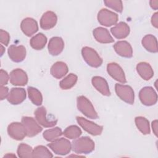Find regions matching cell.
Segmentation results:
<instances>
[{"mask_svg": "<svg viewBox=\"0 0 158 158\" xmlns=\"http://www.w3.org/2000/svg\"><path fill=\"white\" fill-rule=\"evenodd\" d=\"M135 124L138 129L144 135L150 133V127L149 121L144 117H136L135 119Z\"/></svg>", "mask_w": 158, "mask_h": 158, "instance_id": "28", "label": "cell"}, {"mask_svg": "<svg viewBox=\"0 0 158 158\" xmlns=\"http://www.w3.org/2000/svg\"><path fill=\"white\" fill-rule=\"evenodd\" d=\"M93 36L95 40L101 43H110L114 40L110 35L109 31L102 27H98L93 30Z\"/></svg>", "mask_w": 158, "mask_h": 158, "instance_id": "20", "label": "cell"}, {"mask_svg": "<svg viewBox=\"0 0 158 158\" xmlns=\"http://www.w3.org/2000/svg\"><path fill=\"white\" fill-rule=\"evenodd\" d=\"M105 5L118 12H122L123 10V4L121 1L117 0H107L104 1Z\"/></svg>", "mask_w": 158, "mask_h": 158, "instance_id": "34", "label": "cell"}, {"mask_svg": "<svg viewBox=\"0 0 158 158\" xmlns=\"http://www.w3.org/2000/svg\"><path fill=\"white\" fill-rule=\"evenodd\" d=\"M4 51H5V49H4V47H3L2 45H1V56L3 55Z\"/></svg>", "mask_w": 158, "mask_h": 158, "instance_id": "41", "label": "cell"}, {"mask_svg": "<svg viewBox=\"0 0 158 158\" xmlns=\"http://www.w3.org/2000/svg\"><path fill=\"white\" fill-rule=\"evenodd\" d=\"M81 54L85 61L91 67H99L102 63V59L93 48L86 46L83 48Z\"/></svg>", "mask_w": 158, "mask_h": 158, "instance_id": "4", "label": "cell"}, {"mask_svg": "<svg viewBox=\"0 0 158 158\" xmlns=\"http://www.w3.org/2000/svg\"><path fill=\"white\" fill-rule=\"evenodd\" d=\"M68 67L65 63L59 61L56 62L51 68V74L55 78L60 79L68 72Z\"/></svg>", "mask_w": 158, "mask_h": 158, "instance_id": "23", "label": "cell"}, {"mask_svg": "<svg viewBox=\"0 0 158 158\" xmlns=\"http://www.w3.org/2000/svg\"><path fill=\"white\" fill-rule=\"evenodd\" d=\"M143 46L149 52H157V42L156 38L152 35H147L142 39Z\"/></svg>", "mask_w": 158, "mask_h": 158, "instance_id": "25", "label": "cell"}, {"mask_svg": "<svg viewBox=\"0 0 158 158\" xmlns=\"http://www.w3.org/2000/svg\"><path fill=\"white\" fill-rule=\"evenodd\" d=\"M8 92L9 88L7 87L1 86V100H3L7 97Z\"/></svg>", "mask_w": 158, "mask_h": 158, "instance_id": "37", "label": "cell"}, {"mask_svg": "<svg viewBox=\"0 0 158 158\" xmlns=\"http://www.w3.org/2000/svg\"><path fill=\"white\" fill-rule=\"evenodd\" d=\"M5 156H14V157H15V155H11V154H8V155H6Z\"/></svg>", "mask_w": 158, "mask_h": 158, "instance_id": "42", "label": "cell"}, {"mask_svg": "<svg viewBox=\"0 0 158 158\" xmlns=\"http://www.w3.org/2000/svg\"><path fill=\"white\" fill-rule=\"evenodd\" d=\"M150 6L151 7L154 9V10H157L158 8V1L156 0V1H150Z\"/></svg>", "mask_w": 158, "mask_h": 158, "instance_id": "40", "label": "cell"}, {"mask_svg": "<svg viewBox=\"0 0 158 158\" xmlns=\"http://www.w3.org/2000/svg\"><path fill=\"white\" fill-rule=\"evenodd\" d=\"M157 120H155L152 122V131L154 133V135L157 136Z\"/></svg>", "mask_w": 158, "mask_h": 158, "instance_id": "39", "label": "cell"}, {"mask_svg": "<svg viewBox=\"0 0 158 158\" xmlns=\"http://www.w3.org/2000/svg\"><path fill=\"white\" fill-rule=\"evenodd\" d=\"M32 148L25 143H21L19 145L17 149V154L19 157H33Z\"/></svg>", "mask_w": 158, "mask_h": 158, "instance_id": "32", "label": "cell"}, {"mask_svg": "<svg viewBox=\"0 0 158 158\" xmlns=\"http://www.w3.org/2000/svg\"><path fill=\"white\" fill-rule=\"evenodd\" d=\"M77 102L78 109L88 118L91 119H96L98 118V114L93 104L86 97L83 96H78L77 98Z\"/></svg>", "mask_w": 158, "mask_h": 158, "instance_id": "2", "label": "cell"}, {"mask_svg": "<svg viewBox=\"0 0 158 158\" xmlns=\"http://www.w3.org/2000/svg\"><path fill=\"white\" fill-rule=\"evenodd\" d=\"M22 123L23 125L27 136L33 137L38 135L42 131V128L36 122V121L31 117H23L22 118Z\"/></svg>", "mask_w": 158, "mask_h": 158, "instance_id": "9", "label": "cell"}, {"mask_svg": "<svg viewBox=\"0 0 158 158\" xmlns=\"http://www.w3.org/2000/svg\"><path fill=\"white\" fill-rule=\"evenodd\" d=\"M7 133L10 137L15 140H22L27 132L23 125L19 122H12L7 127Z\"/></svg>", "mask_w": 158, "mask_h": 158, "instance_id": "10", "label": "cell"}, {"mask_svg": "<svg viewBox=\"0 0 158 158\" xmlns=\"http://www.w3.org/2000/svg\"><path fill=\"white\" fill-rule=\"evenodd\" d=\"M0 78H1V86L6 85L9 79V77L6 71L1 69L0 71Z\"/></svg>", "mask_w": 158, "mask_h": 158, "instance_id": "36", "label": "cell"}, {"mask_svg": "<svg viewBox=\"0 0 158 158\" xmlns=\"http://www.w3.org/2000/svg\"><path fill=\"white\" fill-rule=\"evenodd\" d=\"M26 98L25 89L22 88H13L9 93L7 99L8 102L14 105L22 103Z\"/></svg>", "mask_w": 158, "mask_h": 158, "instance_id": "15", "label": "cell"}, {"mask_svg": "<svg viewBox=\"0 0 158 158\" xmlns=\"http://www.w3.org/2000/svg\"><path fill=\"white\" fill-rule=\"evenodd\" d=\"M33 157H52L51 152L44 146H38L33 150Z\"/></svg>", "mask_w": 158, "mask_h": 158, "instance_id": "33", "label": "cell"}, {"mask_svg": "<svg viewBox=\"0 0 158 158\" xmlns=\"http://www.w3.org/2000/svg\"><path fill=\"white\" fill-rule=\"evenodd\" d=\"M48 146L56 154L65 155L70 152L72 149L71 143L64 138L56 139L51 143L48 144Z\"/></svg>", "mask_w": 158, "mask_h": 158, "instance_id": "3", "label": "cell"}, {"mask_svg": "<svg viewBox=\"0 0 158 158\" xmlns=\"http://www.w3.org/2000/svg\"><path fill=\"white\" fill-rule=\"evenodd\" d=\"M72 148L77 154H89L94 149V143L90 138L83 136L72 142Z\"/></svg>", "mask_w": 158, "mask_h": 158, "instance_id": "1", "label": "cell"}, {"mask_svg": "<svg viewBox=\"0 0 158 158\" xmlns=\"http://www.w3.org/2000/svg\"><path fill=\"white\" fill-rule=\"evenodd\" d=\"M7 52L10 59L15 62H20L26 57V49L22 45H11L9 47Z\"/></svg>", "mask_w": 158, "mask_h": 158, "instance_id": "12", "label": "cell"}, {"mask_svg": "<svg viewBox=\"0 0 158 158\" xmlns=\"http://www.w3.org/2000/svg\"><path fill=\"white\" fill-rule=\"evenodd\" d=\"M151 23L154 27L156 28L158 27V13L157 12L154 13L152 16Z\"/></svg>", "mask_w": 158, "mask_h": 158, "instance_id": "38", "label": "cell"}, {"mask_svg": "<svg viewBox=\"0 0 158 158\" xmlns=\"http://www.w3.org/2000/svg\"><path fill=\"white\" fill-rule=\"evenodd\" d=\"M115 51L120 56L130 58L133 56V49L130 44L126 41H120L114 45Z\"/></svg>", "mask_w": 158, "mask_h": 158, "instance_id": "18", "label": "cell"}, {"mask_svg": "<svg viewBox=\"0 0 158 158\" xmlns=\"http://www.w3.org/2000/svg\"><path fill=\"white\" fill-rule=\"evenodd\" d=\"M91 82L93 86L102 95L107 96L110 95L108 83L104 78L101 77L95 76L92 78Z\"/></svg>", "mask_w": 158, "mask_h": 158, "instance_id": "21", "label": "cell"}, {"mask_svg": "<svg viewBox=\"0 0 158 158\" xmlns=\"http://www.w3.org/2000/svg\"><path fill=\"white\" fill-rule=\"evenodd\" d=\"M9 80L13 85L24 86L28 82V77L25 71L20 69H17L10 73Z\"/></svg>", "mask_w": 158, "mask_h": 158, "instance_id": "13", "label": "cell"}, {"mask_svg": "<svg viewBox=\"0 0 158 158\" xmlns=\"http://www.w3.org/2000/svg\"><path fill=\"white\" fill-rule=\"evenodd\" d=\"M76 118L78 123L82 128L90 135L97 136L101 134L103 129L102 126L97 125L81 117H77Z\"/></svg>", "mask_w": 158, "mask_h": 158, "instance_id": "8", "label": "cell"}, {"mask_svg": "<svg viewBox=\"0 0 158 158\" xmlns=\"http://www.w3.org/2000/svg\"><path fill=\"white\" fill-rule=\"evenodd\" d=\"M0 41L1 43L5 46H7L10 41L9 34L6 31L2 29L0 30Z\"/></svg>", "mask_w": 158, "mask_h": 158, "instance_id": "35", "label": "cell"}, {"mask_svg": "<svg viewBox=\"0 0 158 158\" xmlns=\"http://www.w3.org/2000/svg\"><path fill=\"white\" fill-rule=\"evenodd\" d=\"M139 98L143 104L145 106H152L157 101V95L153 88L146 86L142 88L139 93Z\"/></svg>", "mask_w": 158, "mask_h": 158, "instance_id": "7", "label": "cell"}, {"mask_svg": "<svg viewBox=\"0 0 158 158\" xmlns=\"http://www.w3.org/2000/svg\"><path fill=\"white\" fill-rule=\"evenodd\" d=\"M57 15L52 11H47L42 15L40 20V27L44 30L53 28L57 23Z\"/></svg>", "mask_w": 158, "mask_h": 158, "instance_id": "17", "label": "cell"}, {"mask_svg": "<svg viewBox=\"0 0 158 158\" xmlns=\"http://www.w3.org/2000/svg\"><path fill=\"white\" fill-rule=\"evenodd\" d=\"M112 34L117 39L126 38L130 33L129 26L123 22H120L110 29Z\"/></svg>", "mask_w": 158, "mask_h": 158, "instance_id": "22", "label": "cell"}, {"mask_svg": "<svg viewBox=\"0 0 158 158\" xmlns=\"http://www.w3.org/2000/svg\"><path fill=\"white\" fill-rule=\"evenodd\" d=\"M63 134L62 130L59 127H55L44 131L43 136L48 141H52Z\"/></svg>", "mask_w": 158, "mask_h": 158, "instance_id": "30", "label": "cell"}, {"mask_svg": "<svg viewBox=\"0 0 158 158\" xmlns=\"http://www.w3.org/2000/svg\"><path fill=\"white\" fill-rule=\"evenodd\" d=\"M48 51L52 56H57L62 52L64 48V43L60 37L55 36L50 39L48 43Z\"/></svg>", "mask_w": 158, "mask_h": 158, "instance_id": "19", "label": "cell"}, {"mask_svg": "<svg viewBox=\"0 0 158 158\" xmlns=\"http://www.w3.org/2000/svg\"><path fill=\"white\" fill-rule=\"evenodd\" d=\"M117 95L125 102L132 104L134 102L135 94L133 89L128 85L117 83L115 85Z\"/></svg>", "mask_w": 158, "mask_h": 158, "instance_id": "5", "label": "cell"}, {"mask_svg": "<svg viewBox=\"0 0 158 158\" xmlns=\"http://www.w3.org/2000/svg\"><path fill=\"white\" fill-rule=\"evenodd\" d=\"M20 28L23 33L27 36H31L38 30V26L36 21L30 17L25 18L22 21Z\"/></svg>", "mask_w": 158, "mask_h": 158, "instance_id": "16", "label": "cell"}, {"mask_svg": "<svg viewBox=\"0 0 158 158\" xmlns=\"http://www.w3.org/2000/svg\"><path fill=\"white\" fill-rule=\"evenodd\" d=\"M47 43L46 36L41 33H38L31 38L30 43L31 46L36 50H41L44 48Z\"/></svg>", "mask_w": 158, "mask_h": 158, "instance_id": "26", "label": "cell"}, {"mask_svg": "<svg viewBox=\"0 0 158 158\" xmlns=\"http://www.w3.org/2000/svg\"><path fill=\"white\" fill-rule=\"evenodd\" d=\"M118 19V15L106 9H102L98 14V20L99 23L106 27L115 25Z\"/></svg>", "mask_w": 158, "mask_h": 158, "instance_id": "6", "label": "cell"}, {"mask_svg": "<svg viewBox=\"0 0 158 158\" xmlns=\"http://www.w3.org/2000/svg\"><path fill=\"white\" fill-rule=\"evenodd\" d=\"M35 116L38 123L44 127H51L57 123L56 119H49L46 116V110L44 107L37 108L35 111Z\"/></svg>", "mask_w": 158, "mask_h": 158, "instance_id": "11", "label": "cell"}, {"mask_svg": "<svg viewBox=\"0 0 158 158\" xmlns=\"http://www.w3.org/2000/svg\"><path fill=\"white\" fill-rule=\"evenodd\" d=\"M63 135L67 138L76 139L81 135V130L76 125H70L65 129Z\"/></svg>", "mask_w": 158, "mask_h": 158, "instance_id": "31", "label": "cell"}, {"mask_svg": "<svg viewBox=\"0 0 158 158\" xmlns=\"http://www.w3.org/2000/svg\"><path fill=\"white\" fill-rule=\"evenodd\" d=\"M136 70L140 77L145 80H150L154 75L151 66L147 62H139L136 65Z\"/></svg>", "mask_w": 158, "mask_h": 158, "instance_id": "24", "label": "cell"}, {"mask_svg": "<svg viewBox=\"0 0 158 158\" xmlns=\"http://www.w3.org/2000/svg\"><path fill=\"white\" fill-rule=\"evenodd\" d=\"M28 97L31 101L36 106H40L42 104L43 97L41 93L36 88L29 86L27 88Z\"/></svg>", "mask_w": 158, "mask_h": 158, "instance_id": "27", "label": "cell"}, {"mask_svg": "<svg viewBox=\"0 0 158 158\" xmlns=\"http://www.w3.org/2000/svg\"><path fill=\"white\" fill-rule=\"evenodd\" d=\"M77 76L73 73L69 74L60 81L59 85L62 89H69L72 88L77 81Z\"/></svg>", "mask_w": 158, "mask_h": 158, "instance_id": "29", "label": "cell"}, {"mask_svg": "<svg viewBox=\"0 0 158 158\" xmlns=\"http://www.w3.org/2000/svg\"><path fill=\"white\" fill-rule=\"evenodd\" d=\"M107 71L110 76L118 82L125 83L127 82L125 73L121 67L116 63L112 62L107 64Z\"/></svg>", "mask_w": 158, "mask_h": 158, "instance_id": "14", "label": "cell"}]
</instances>
